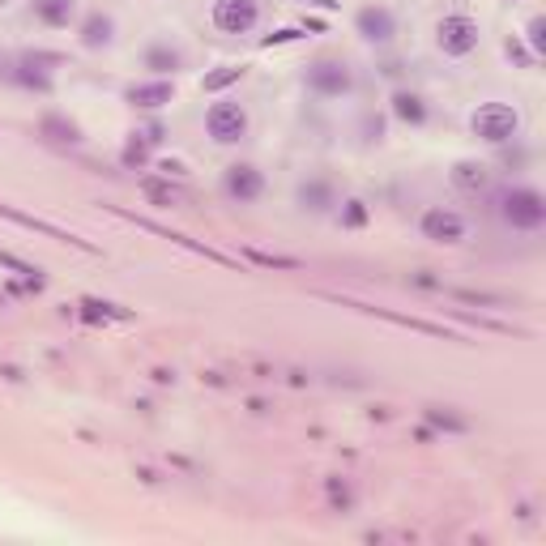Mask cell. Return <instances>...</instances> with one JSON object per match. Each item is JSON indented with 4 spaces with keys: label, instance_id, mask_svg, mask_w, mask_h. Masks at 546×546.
Wrapping results in <instances>:
<instances>
[{
    "label": "cell",
    "instance_id": "1",
    "mask_svg": "<svg viewBox=\"0 0 546 546\" xmlns=\"http://www.w3.org/2000/svg\"><path fill=\"white\" fill-rule=\"evenodd\" d=\"M495 214L504 218V227L521 231V235H534V231L546 227V197L538 188H529V184L508 188L500 197V205H495Z\"/></svg>",
    "mask_w": 546,
    "mask_h": 546
},
{
    "label": "cell",
    "instance_id": "2",
    "mask_svg": "<svg viewBox=\"0 0 546 546\" xmlns=\"http://www.w3.org/2000/svg\"><path fill=\"white\" fill-rule=\"evenodd\" d=\"M478 43H483V26L470 13H444L440 26H436V47L448 56V60H465L478 52Z\"/></svg>",
    "mask_w": 546,
    "mask_h": 546
},
{
    "label": "cell",
    "instance_id": "3",
    "mask_svg": "<svg viewBox=\"0 0 546 546\" xmlns=\"http://www.w3.org/2000/svg\"><path fill=\"white\" fill-rule=\"evenodd\" d=\"M303 82H308L316 99H346L355 90V73H350V64L342 56H316L308 64V73H303Z\"/></svg>",
    "mask_w": 546,
    "mask_h": 546
},
{
    "label": "cell",
    "instance_id": "4",
    "mask_svg": "<svg viewBox=\"0 0 546 546\" xmlns=\"http://www.w3.org/2000/svg\"><path fill=\"white\" fill-rule=\"evenodd\" d=\"M64 56L60 52H18L13 56V77L9 86L30 90V94H52V69H60Z\"/></svg>",
    "mask_w": 546,
    "mask_h": 546
},
{
    "label": "cell",
    "instance_id": "5",
    "mask_svg": "<svg viewBox=\"0 0 546 546\" xmlns=\"http://www.w3.org/2000/svg\"><path fill=\"white\" fill-rule=\"evenodd\" d=\"M470 128L478 141H487V146H504V141H512L521 133V111L512 103H483L470 116Z\"/></svg>",
    "mask_w": 546,
    "mask_h": 546
},
{
    "label": "cell",
    "instance_id": "6",
    "mask_svg": "<svg viewBox=\"0 0 546 546\" xmlns=\"http://www.w3.org/2000/svg\"><path fill=\"white\" fill-rule=\"evenodd\" d=\"M205 133H210L214 146H235V141L248 137V111L235 99H218L205 111Z\"/></svg>",
    "mask_w": 546,
    "mask_h": 546
},
{
    "label": "cell",
    "instance_id": "7",
    "mask_svg": "<svg viewBox=\"0 0 546 546\" xmlns=\"http://www.w3.org/2000/svg\"><path fill=\"white\" fill-rule=\"evenodd\" d=\"M210 22L214 30H222V35H252L256 26H261V0H214L210 5Z\"/></svg>",
    "mask_w": 546,
    "mask_h": 546
},
{
    "label": "cell",
    "instance_id": "8",
    "mask_svg": "<svg viewBox=\"0 0 546 546\" xmlns=\"http://www.w3.org/2000/svg\"><path fill=\"white\" fill-rule=\"evenodd\" d=\"M0 218L18 222V227H26V231H35V235H47V239H56V244H69V248H77V252H90V256H99V248H94V244H86V239H82V235L64 231V227H56V222H47V218H35V214H22V210H18V205H9V201H0Z\"/></svg>",
    "mask_w": 546,
    "mask_h": 546
},
{
    "label": "cell",
    "instance_id": "9",
    "mask_svg": "<svg viewBox=\"0 0 546 546\" xmlns=\"http://www.w3.org/2000/svg\"><path fill=\"white\" fill-rule=\"evenodd\" d=\"M419 231L431 244H461L470 235V222H465L457 210H444V205H431V210L419 218Z\"/></svg>",
    "mask_w": 546,
    "mask_h": 546
},
{
    "label": "cell",
    "instance_id": "10",
    "mask_svg": "<svg viewBox=\"0 0 546 546\" xmlns=\"http://www.w3.org/2000/svg\"><path fill=\"white\" fill-rule=\"evenodd\" d=\"M222 192H227L235 205L261 201V197H265V175H261V167H252V163L227 167V171H222Z\"/></svg>",
    "mask_w": 546,
    "mask_h": 546
},
{
    "label": "cell",
    "instance_id": "11",
    "mask_svg": "<svg viewBox=\"0 0 546 546\" xmlns=\"http://www.w3.org/2000/svg\"><path fill=\"white\" fill-rule=\"evenodd\" d=\"M355 30H359L363 43L384 47V43H393V35H397V18H393V9H384V5H363L355 13Z\"/></svg>",
    "mask_w": 546,
    "mask_h": 546
},
{
    "label": "cell",
    "instance_id": "12",
    "mask_svg": "<svg viewBox=\"0 0 546 546\" xmlns=\"http://www.w3.org/2000/svg\"><path fill=\"white\" fill-rule=\"evenodd\" d=\"M116 218H124V222H137L141 231H154V235H163V239H171V244H180V248H188V252H197V256H205V261H214V265H235L227 252H218V248H210V244H197V239H188V235H175V231H167V227H158V222H150V218H137V214H128V210H111Z\"/></svg>",
    "mask_w": 546,
    "mask_h": 546
},
{
    "label": "cell",
    "instance_id": "13",
    "mask_svg": "<svg viewBox=\"0 0 546 546\" xmlns=\"http://www.w3.org/2000/svg\"><path fill=\"white\" fill-rule=\"evenodd\" d=\"M77 39H82L86 52H103V47H111V39H116V18L103 9L86 13L82 26H77Z\"/></svg>",
    "mask_w": 546,
    "mask_h": 546
},
{
    "label": "cell",
    "instance_id": "14",
    "mask_svg": "<svg viewBox=\"0 0 546 546\" xmlns=\"http://www.w3.org/2000/svg\"><path fill=\"white\" fill-rule=\"evenodd\" d=\"M124 99L141 107V111H158V107H167L175 99V86L167 82V77H154V82H137V86H128L124 90Z\"/></svg>",
    "mask_w": 546,
    "mask_h": 546
},
{
    "label": "cell",
    "instance_id": "15",
    "mask_svg": "<svg viewBox=\"0 0 546 546\" xmlns=\"http://www.w3.org/2000/svg\"><path fill=\"white\" fill-rule=\"evenodd\" d=\"M295 201H299V210H308V214H329L333 205H337V192H333V184L329 180H303L299 188H295Z\"/></svg>",
    "mask_w": 546,
    "mask_h": 546
},
{
    "label": "cell",
    "instance_id": "16",
    "mask_svg": "<svg viewBox=\"0 0 546 546\" xmlns=\"http://www.w3.org/2000/svg\"><path fill=\"white\" fill-rule=\"evenodd\" d=\"M30 9L47 30H64L77 22V0H30Z\"/></svg>",
    "mask_w": 546,
    "mask_h": 546
},
{
    "label": "cell",
    "instance_id": "17",
    "mask_svg": "<svg viewBox=\"0 0 546 546\" xmlns=\"http://www.w3.org/2000/svg\"><path fill=\"white\" fill-rule=\"evenodd\" d=\"M141 64H146L154 77H167L175 69H184V56H180V47H171V43H150L146 52H141Z\"/></svg>",
    "mask_w": 546,
    "mask_h": 546
},
{
    "label": "cell",
    "instance_id": "18",
    "mask_svg": "<svg viewBox=\"0 0 546 546\" xmlns=\"http://www.w3.org/2000/svg\"><path fill=\"white\" fill-rule=\"evenodd\" d=\"M389 107H393V116H397L401 124H410V128L427 124V103H423V94H414V90H393Z\"/></svg>",
    "mask_w": 546,
    "mask_h": 546
},
{
    "label": "cell",
    "instance_id": "19",
    "mask_svg": "<svg viewBox=\"0 0 546 546\" xmlns=\"http://www.w3.org/2000/svg\"><path fill=\"white\" fill-rule=\"evenodd\" d=\"M39 133H43L47 141H56V146H77V141H82V128H77L73 120L56 116V111H47V116L39 120Z\"/></svg>",
    "mask_w": 546,
    "mask_h": 546
},
{
    "label": "cell",
    "instance_id": "20",
    "mask_svg": "<svg viewBox=\"0 0 546 546\" xmlns=\"http://www.w3.org/2000/svg\"><path fill=\"white\" fill-rule=\"evenodd\" d=\"M137 188H141V197H146L150 205H180V192L171 188V180H158V175H141L137 180Z\"/></svg>",
    "mask_w": 546,
    "mask_h": 546
},
{
    "label": "cell",
    "instance_id": "21",
    "mask_svg": "<svg viewBox=\"0 0 546 546\" xmlns=\"http://www.w3.org/2000/svg\"><path fill=\"white\" fill-rule=\"evenodd\" d=\"M150 141L141 137V133H133L124 141V150H120V163H124V171H146V163H150Z\"/></svg>",
    "mask_w": 546,
    "mask_h": 546
},
{
    "label": "cell",
    "instance_id": "22",
    "mask_svg": "<svg viewBox=\"0 0 546 546\" xmlns=\"http://www.w3.org/2000/svg\"><path fill=\"white\" fill-rule=\"evenodd\" d=\"M453 184L474 197V192L487 188V167H483V163H457V167H453Z\"/></svg>",
    "mask_w": 546,
    "mask_h": 546
},
{
    "label": "cell",
    "instance_id": "23",
    "mask_svg": "<svg viewBox=\"0 0 546 546\" xmlns=\"http://www.w3.org/2000/svg\"><path fill=\"white\" fill-rule=\"evenodd\" d=\"M355 308H363V303H355ZM363 312H376V316H384V320H393V325L419 329V333H431V337H448L444 325H431V320H419V316H397V312H384V308H363Z\"/></svg>",
    "mask_w": 546,
    "mask_h": 546
},
{
    "label": "cell",
    "instance_id": "24",
    "mask_svg": "<svg viewBox=\"0 0 546 546\" xmlns=\"http://www.w3.org/2000/svg\"><path fill=\"white\" fill-rule=\"evenodd\" d=\"M248 69L244 64H222V69H214V73H205V82H201V90L205 94H218V90H227V86H235L239 77H244Z\"/></svg>",
    "mask_w": 546,
    "mask_h": 546
},
{
    "label": "cell",
    "instance_id": "25",
    "mask_svg": "<svg viewBox=\"0 0 546 546\" xmlns=\"http://www.w3.org/2000/svg\"><path fill=\"white\" fill-rule=\"evenodd\" d=\"M423 419H427L431 427H440V431H453V436L470 431V419H461V414H448V410H440V406H427Z\"/></svg>",
    "mask_w": 546,
    "mask_h": 546
},
{
    "label": "cell",
    "instance_id": "26",
    "mask_svg": "<svg viewBox=\"0 0 546 546\" xmlns=\"http://www.w3.org/2000/svg\"><path fill=\"white\" fill-rule=\"evenodd\" d=\"M525 43H529V60H542L546 56V18H529Z\"/></svg>",
    "mask_w": 546,
    "mask_h": 546
},
{
    "label": "cell",
    "instance_id": "27",
    "mask_svg": "<svg viewBox=\"0 0 546 546\" xmlns=\"http://www.w3.org/2000/svg\"><path fill=\"white\" fill-rule=\"evenodd\" d=\"M342 227H350V231H359V227H367V205H363L359 197H350V201H342Z\"/></svg>",
    "mask_w": 546,
    "mask_h": 546
},
{
    "label": "cell",
    "instance_id": "28",
    "mask_svg": "<svg viewBox=\"0 0 546 546\" xmlns=\"http://www.w3.org/2000/svg\"><path fill=\"white\" fill-rule=\"evenodd\" d=\"M325 491H329V504H333L337 512H350V504H355V495H350V487L342 483V478H329Z\"/></svg>",
    "mask_w": 546,
    "mask_h": 546
},
{
    "label": "cell",
    "instance_id": "29",
    "mask_svg": "<svg viewBox=\"0 0 546 546\" xmlns=\"http://www.w3.org/2000/svg\"><path fill=\"white\" fill-rule=\"evenodd\" d=\"M244 256H248V261H256V265H265V269H299L295 256H269V252H256V248H248Z\"/></svg>",
    "mask_w": 546,
    "mask_h": 546
},
{
    "label": "cell",
    "instance_id": "30",
    "mask_svg": "<svg viewBox=\"0 0 546 546\" xmlns=\"http://www.w3.org/2000/svg\"><path fill=\"white\" fill-rule=\"evenodd\" d=\"M0 265L13 269V273H22V278H30V282H43L39 265H30V261H22V256H13V252H0Z\"/></svg>",
    "mask_w": 546,
    "mask_h": 546
},
{
    "label": "cell",
    "instance_id": "31",
    "mask_svg": "<svg viewBox=\"0 0 546 546\" xmlns=\"http://www.w3.org/2000/svg\"><path fill=\"white\" fill-rule=\"evenodd\" d=\"M295 39H303V30L299 26H286V30H273V35H265L261 47H282V43H295Z\"/></svg>",
    "mask_w": 546,
    "mask_h": 546
},
{
    "label": "cell",
    "instance_id": "32",
    "mask_svg": "<svg viewBox=\"0 0 546 546\" xmlns=\"http://www.w3.org/2000/svg\"><path fill=\"white\" fill-rule=\"evenodd\" d=\"M141 137H146L150 146H163V141H167V128H163V124H150V128H141Z\"/></svg>",
    "mask_w": 546,
    "mask_h": 546
},
{
    "label": "cell",
    "instance_id": "33",
    "mask_svg": "<svg viewBox=\"0 0 546 546\" xmlns=\"http://www.w3.org/2000/svg\"><path fill=\"white\" fill-rule=\"evenodd\" d=\"M9 77H13V56L0 47V82H9Z\"/></svg>",
    "mask_w": 546,
    "mask_h": 546
},
{
    "label": "cell",
    "instance_id": "34",
    "mask_svg": "<svg viewBox=\"0 0 546 546\" xmlns=\"http://www.w3.org/2000/svg\"><path fill=\"white\" fill-rule=\"evenodd\" d=\"M312 5H325V9H329V5H333V0H312Z\"/></svg>",
    "mask_w": 546,
    "mask_h": 546
},
{
    "label": "cell",
    "instance_id": "35",
    "mask_svg": "<svg viewBox=\"0 0 546 546\" xmlns=\"http://www.w3.org/2000/svg\"><path fill=\"white\" fill-rule=\"evenodd\" d=\"M9 5H13V0H0V9H9Z\"/></svg>",
    "mask_w": 546,
    "mask_h": 546
}]
</instances>
